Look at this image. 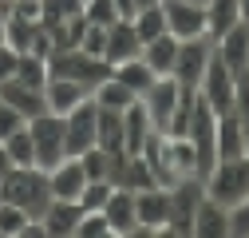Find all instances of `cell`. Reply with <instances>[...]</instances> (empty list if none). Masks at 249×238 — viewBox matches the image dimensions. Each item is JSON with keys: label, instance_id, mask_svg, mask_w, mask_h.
Listing matches in <instances>:
<instances>
[{"label": "cell", "instance_id": "ac0fdd59", "mask_svg": "<svg viewBox=\"0 0 249 238\" xmlns=\"http://www.w3.org/2000/svg\"><path fill=\"white\" fill-rule=\"evenodd\" d=\"M79 218H83V206H79V202H68V198H52L48 211L40 215L48 238H75Z\"/></svg>", "mask_w": 249, "mask_h": 238}, {"label": "cell", "instance_id": "83f0119b", "mask_svg": "<svg viewBox=\"0 0 249 238\" xmlns=\"http://www.w3.org/2000/svg\"><path fill=\"white\" fill-rule=\"evenodd\" d=\"M36 28H40V20H28V16H20V12H8V16H4V44H8L12 52H28V48H32Z\"/></svg>", "mask_w": 249, "mask_h": 238}, {"label": "cell", "instance_id": "8fae6325", "mask_svg": "<svg viewBox=\"0 0 249 238\" xmlns=\"http://www.w3.org/2000/svg\"><path fill=\"white\" fill-rule=\"evenodd\" d=\"M162 12H166V32L178 40H194V36H210V24H206V8L190 4V0H162Z\"/></svg>", "mask_w": 249, "mask_h": 238}, {"label": "cell", "instance_id": "cb8c5ba5", "mask_svg": "<svg viewBox=\"0 0 249 238\" xmlns=\"http://www.w3.org/2000/svg\"><path fill=\"white\" fill-rule=\"evenodd\" d=\"M142 60L150 64V72H154V76H170V72H174V60H178V36L162 32L159 40L142 44Z\"/></svg>", "mask_w": 249, "mask_h": 238}, {"label": "cell", "instance_id": "836d02e7", "mask_svg": "<svg viewBox=\"0 0 249 238\" xmlns=\"http://www.w3.org/2000/svg\"><path fill=\"white\" fill-rule=\"evenodd\" d=\"M83 20H87V24H99V28H111V24L123 20V16H119V8H115V0H83Z\"/></svg>", "mask_w": 249, "mask_h": 238}, {"label": "cell", "instance_id": "b9f144b4", "mask_svg": "<svg viewBox=\"0 0 249 238\" xmlns=\"http://www.w3.org/2000/svg\"><path fill=\"white\" fill-rule=\"evenodd\" d=\"M8 171H12V159H8V151H4V143H0V183H4Z\"/></svg>", "mask_w": 249, "mask_h": 238}, {"label": "cell", "instance_id": "4316f807", "mask_svg": "<svg viewBox=\"0 0 249 238\" xmlns=\"http://www.w3.org/2000/svg\"><path fill=\"white\" fill-rule=\"evenodd\" d=\"M241 20V8H237V0H210L206 4V24H210V40L217 36H226L230 28Z\"/></svg>", "mask_w": 249, "mask_h": 238}, {"label": "cell", "instance_id": "ab89813d", "mask_svg": "<svg viewBox=\"0 0 249 238\" xmlns=\"http://www.w3.org/2000/svg\"><path fill=\"white\" fill-rule=\"evenodd\" d=\"M16 60H20V52H12L8 44H0V83L16 76Z\"/></svg>", "mask_w": 249, "mask_h": 238}, {"label": "cell", "instance_id": "7a4b0ae2", "mask_svg": "<svg viewBox=\"0 0 249 238\" xmlns=\"http://www.w3.org/2000/svg\"><path fill=\"white\" fill-rule=\"evenodd\" d=\"M0 198H8L16 206H24L32 218H40L52 202V187H48V171L40 167H12L0 183Z\"/></svg>", "mask_w": 249, "mask_h": 238}, {"label": "cell", "instance_id": "5b68a950", "mask_svg": "<svg viewBox=\"0 0 249 238\" xmlns=\"http://www.w3.org/2000/svg\"><path fill=\"white\" fill-rule=\"evenodd\" d=\"M198 96L217 111V115H226L237 107V76L230 72V64L217 52H210V64L202 72V83H198Z\"/></svg>", "mask_w": 249, "mask_h": 238}, {"label": "cell", "instance_id": "9c48e42d", "mask_svg": "<svg viewBox=\"0 0 249 238\" xmlns=\"http://www.w3.org/2000/svg\"><path fill=\"white\" fill-rule=\"evenodd\" d=\"M139 99H142V107H146L150 119H154V131H166V127H170V115H174V107H178V99H182V83H178L174 76H159Z\"/></svg>", "mask_w": 249, "mask_h": 238}, {"label": "cell", "instance_id": "7402d4cb", "mask_svg": "<svg viewBox=\"0 0 249 238\" xmlns=\"http://www.w3.org/2000/svg\"><path fill=\"white\" fill-rule=\"evenodd\" d=\"M194 234L198 238H230V211L213 198H202L194 211Z\"/></svg>", "mask_w": 249, "mask_h": 238}, {"label": "cell", "instance_id": "9a60e30c", "mask_svg": "<svg viewBox=\"0 0 249 238\" xmlns=\"http://www.w3.org/2000/svg\"><path fill=\"white\" fill-rule=\"evenodd\" d=\"M213 151H217V159H245V123H241L237 107L226 111V115H217Z\"/></svg>", "mask_w": 249, "mask_h": 238}, {"label": "cell", "instance_id": "f546056e", "mask_svg": "<svg viewBox=\"0 0 249 238\" xmlns=\"http://www.w3.org/2000/svg\"><path fill=\"white\" fill-rule=\"evenodd\" d=\"M0 143H4L12 167H36V147H32V131H28V123L20 131H12L8 139H0Z\"/></svg>", "mask_w": 249, "mask_h": 238}, {"label": "cell", "instance_id": "e575fe53", "mask_svg": "<svg viewBox=\"0 0 249 238\" xmlns=\"http://www.w3.org/2000/svg\"><path fill=\"white\" fill-rule=\"evenodd\" d=\"M40 24H59L75 12H83V0H40Z\"/></svg>", "mask_w": 249, "mask_h": 238}, {"label": "cell", "instance_id": "7c38bea8", "mask_svg": "<svg viewBox=\"0 0 249 238\" xmlns=\"http://www.w3.org/2000/svg\"><path fill=\"white\" fill-rule=\"evenodd\" d=\"M213 52L230 64V72H233L237 79H245V76H249V24L237 20L226 36L213 40Z\"/></svg>", "mask_w": 249, "mask_h": 238}, {"label": "cell", "instance_id": "30bf717a", "mask_svg": "<svg viewBox=\"0 0 249 238\" xmlns=\"http://www.w3.org/2000/svg\"><path fill=\"white\" fill-rule=\"evenodd\" d=\"M95 99H83L79 107H71L64 115V151L68 155H83L87 147H95Z\"/></svg>", "mask_w": 249, "mask_h": 238}, {"label": "cell", "instance_id": "44dd1931", "mask_svg": "<svg viewBox=\"0 0 249 238\" xmlns=\"http://www.w3.org/2000/svg\"><path fill=\"white\" fill-rule=\"evenodd\" d=\"M154 135V119L142 107V99H135L127 111H123V139H127V155H142L146 139Z\"/></svg>", "mask_w": 249, "mask_h": 238}, {"label": "cell", "instance_id": "7bdbcfd3", "mask_svg": "<svg viewBox=\"0 0 249 238\" xmlns=\"http://www.w3.org/2000/svg\"><path fill=\"white\" fill-rule=\"evenodd\" d=\"M146 4H159V0H135V12H139V8H146Z\"/></svg>", "mask_w": 249, "mask_h": 238}, {"label": "cell", "instance_id": "ffe728a7", "mask_svg": "<svg viewBox=\"0 0 249 238\" xmlns=\"http://www.w3.org/2000/svg\"><path fill=\"white\" fill-rule=\"evenodd\" d=\"M103 215L111 222V238H127L135 230V222H139V215H135V191L115 187L111 198H107V206H103Z\"/></svg>", "mask_w": 249, "mask_h": 238}, {"label": "cell", "instance_id": "6da1fadb", "mask_svg": "<svg viewBox=\"0 0 249 238\" xmlns=\"http://www.w3.org/2000/svg\"><path fill=\"white\" fill-rule=\"evenodd\" d=\"M142 159L150 167L154 187L174 191L178 183L198 175V155H194V143L186 135H166V131H154L142 147Z\"/></svg>", "mask_w": 249, "mask_h": 238}, {"label": "cell", "instance_id": "d590c367", "mask_svg": "<svg viewBox=\"0 0 249 238\" xmlns=\"http://www.w3.org/2000/svg\"><path fill=\"white\" fill-rule=\"evenodd\" d=\"M75 238H111V222L103 211H83L79 226H75Z\"/></svg>", "mask_w": 249, "mask_h": 238}, {"label": "cell", "instance_id": "5bb4252c", "mask_svg": "<svg viewBox=\"0 0 249 238\" xmlns=\"http://www.w3.org/2000/svg\"><path fill=\"white\" fill-rule=\"evenodd\" d=\"M48 187H52V198H68V202H79L83 187H87V171L75 155H68L59 167L48 171Z\"/></svg>", "mask_w": 249, "mask_h": 238}, {"label": "cell", "instance_id": "d6986e66", "mask_svg": "<svg viewBox=\"0 0 249 238\" xmlns=\"http://www.w3.org/2000/svg\"><path fill=\"white\" fill-rule=\"evenodd\" d=\"M0 99H4V103H12L24 119H36V115H44V111H48L44 87H28V83H20L16 76L0 83Z\"/></svg>", "mask_w": 249, "mask_h": 238}, {"label": "cell", "instance_id": "ba28073f", "mask_svg": "<svg viewBox=\"0 0 249 238\" xmlns=\"http://www.w3.org/2000/svg\"><path fill=\"white\" fill-rule=\"evenodd\" d=\"M210 52H213V40L210 36H194V40H178V60H174V79L182 87H190V92H198L202 83V72L210 64Z\"/></svg>", "mask_w": 249, "mask_h": 238}, {"label": "cell", "instance_id": "3957f363", "mask_svg": "<svg viewBox=\"0 0 249 238\" xmlns=\"http://www.w3.org/2000/svg\"><path fill=\"white\" fill-rule=\"evenodd\" d=\"M202 191L206 198H213L217 206H230L241 202L249 195V159H217L210 167V175L202 178Z\"/></svg>", "mask_w": 249, "mask_h": 238}, {"label": "cell", "instance_id": "4fadbf2b", "mask_svg": "<svg viewBox=\"0 0 249 238\" xmlns=\"http://www.w3.org/2000/svg\"><path fill=\"white\" fill-rule=\"evenodd\" d=\"M135 215H139L142 226H150L154 234L162 238L166 218H170V191H162V187H142V191H135Z\"/></svg>", "mask_w": 249, "mask_h": 238}, {"label": "cell", "instance_id": "f6af8a7d", "mask_svg": "<svg viewBox=\"0 0 249 238\" xmlns=\"http://www.w3.org/2000/svg\"><path fill=\"white\" fill-rule=\"evenodd\" d=\"M190 4H202V8H206V4H210V0H190Z\"/></svg>", "mask_w": 249, "mask_h": 238}, {"label": "cell", "instance_id": "603a6c76", "mask_svg": "<svg viewBox=\"0 0 249 238\" xmlns=\"http://www.w3.org/2000/svg\"><path fill=\"white\" fill-rule=\"evenodd\" d=\"M95 143L103 147V151H127V139H123V111H111V107L95 111Z\"/></svg>", "mask_w": 249, "mask_h": 238}, {"label": "cell", "instance_id": "8992f818", "mask_svg": "<svg viewBox=\"0 0 249 238\" xmlns=\"http://www.w3.org/2000/svg\"><path fill=\"white\" fill-rule=\"evenodd\" d=\"M28 131H32V147H36V167L40 171H52L68 159L64 151V115H36V119H28Z\"/></svg>", "mask_w": 249, "mask_h": 238}, {"label": "cell", "instance_id": "74e56055", "mask_svg": "<svg viewBox=\"0 0 249 238\" xmlns=\"http://www.w3.org/2000/svg\"><path fill=\"white\" fill-rule=\"evenodd\" d=\"M79 48H83L87 56H103V48H107V28L87 24V28H83V36H79Z\"/></svg>", "mask_w": 249, "mask_h": 238}, {"label": "cell", "instance_id": "d4e9b609", "mask_svg": "<svg viewBox=\"0 0 249 238\" xmlns=\"http://www.w3.org/2000/svg\"><path fill=\"white\" fill-rule=\"evenodd\" d=\"M111 76H115L119 83H127L135 96H142L146 87H150L154 79H159V76L150 72V64H146L142 56H135V60H123V64H115V68H111Z\"/></svg>", "mask_w": 249, "mask_h": 238}, {"label": "cell", "instance_id": "ee69618b", "mask_svg": "<svg viewBox=\"0 0 249 238\" xmlns=\"http://www.w3.org/2000/svg\"><path fill=\"white\" fill-rule=\"evenodd\" d=\"M0 44H4V12H0Z\"/></svg>", "mask_w": 249, "mask_h": 238}, {"label": "cell", "instance_id": "4dcf8cb0", "mask_svg": "<svg viewBox=\"0 0 249 238\" xmlns=\"http://www.w3.org/2000/svg\"><path fill=\"white\" fill-rule=\"evenodd\" d=\"M16 79L28 83V87H44V83H48V60L36 56V52H20V60H16Z\"/></svg>", "mask_w": 249, "mask_h": 238}, {"label": "cell", "instance_id": "8d00e7d4", "mask_svg": "<svg viewBox=\"0 0 249 238\" xmlns=\"http://www.w3.org/2000/svg\"><path fill=\"white\" fill-rule=\"evenodd\" d=\"M230 238H249V195L230 206Z\"/></svg>", "mask_w": 249, "mask_h": 238}, {"label": "cell", "instance_id": "f35d334b", "mask_svg": "<svg viewBox=\"0 0 249 238\" xmlns=\"http://www.w3.org/2000/svg\"><path fill=\"white\" fill-rule=\"evenodd\" d=\"M24 123H28V119H24L12 103H4V99H0V139H8V135H12V131H20Z\"/></svg>", "mask_w": 249, "mask_h": 238}, {"label": "cell", "instance_id": "52a82bcc", "mask_svg": "<svg viewBox=\"0 0 249 238\" xmlns=\"http://www.w3.org/2000/svg\"><path fill=\"white\" fill-rule=\"evenodd\" d=\"M202 198H206V191H202V178H198V175L186 178V183H178V187L170 191V218H166L162 238H170V234H178V238L194 234V211H198Z\"/></svg>", "mask_w": 249, "mask_h": 238}, {"label": "cell", "instance_id": "277c9868", "mask_svg": "<svg viewBox=\"0 0 249 238\" xmlns=\"http://www.w3.org/2000/svg\"><path fill=\"white\" fill-rule=\"evenodd\" d=\"M59 76V79H79L95 92V83L111 76V64L103 56H87L83 48H55L48 56V79Z\"/></svg>", "mask_w": 249, "mask_h": 238}, {"label": "cell", "instance_id": "484cf974", "mask_svg": "<svg viewBox=\"0 0 249 238\" xmlns=\"http://www.w3.org/2000/svg\"><path fill=\"white\" fill-rule=\"evenodd\" d=\"M91 99H95L99 107H111V111H127V107H131V103H135L139 96L131 92L127 83H119L115 76H107V79H99V83H95V92H91Z\"/></svg>", "mask_w": 249, "mask_h": 238}, {"label": "cell", "instance_id": "1f68e13d", "mask_svg": "<svg viewBox=\"0 0 249 238\" xmlns=\"http://www.w3.org/2000/svg\"><path fill=\"white\" fill-rule=\"evenodd\" d=\"M28 222H32V215H28L24 206H16V202H8V198H0V238H20Z\"/></svg>", "mask_w": 249, "mask_h": 238}, {"label": "cell", "instance_id": "f1b7e54d", "mask_svg": "<svg viewBox=\"0 0 249 238\" xmlns=\"http://www.w3.org/2000/svg\"><path fill=\"white\" fill-rule=\"evenodd\" d=\"M131 24H135V32H139V40H142V44L159 40V36L166 32V12H162V0H159V4L139 8V12L131 16Z\"/></svg>", "mask_w": 249, "mask_h": 238}, {"label": "cell", "instance_id": "e0dca14e", "mask_svg": "<svg viewBox=\"0 0 249 238\" xmlns=\"http://www.w3.org/2000/svg\"><path fill=\"white\" fill-rule=\"evenodd\" d=\"M44 99H48V111H52V115H68L71 107H79L83 99H91V87L79 83V79H59V76H52V79L44 83Z\"/></svg>", "mask_w": 249, "mask_h": 238}, {"label": "cell", "instance_id": "60d3db41", "mask_svg": "<svg viewBox=\"0 0 249 238\" xmlns=\"http://www.w3.org/2000/svg\"><path fill=\"white\" fill-rule=\"evenodd\" d=\"M115 8H119L123 20H131V16H135V0H115Z\"/></svg>", "mask_w": 249, "mask_h": 238}, {"label": "cell", "instance_id": "d6a6232c", "mask_svg": "<svg viewBox=\"0 0 249 238\" xmlns=\"http://www.w3.org/2000/svg\"><path fill=\"white\" fill-rule=\"evenodd\" d=\"M111 191H115L111 178H87V187L79 195V206H83V211H103L107 198H111Z\"/></svg>", "mask_w": 249, "mask_h": 238}, {"label": "cell", "instance_id": "2e32d148", "mask_svg": "<svg viewBox=\"0 0 249 238\" xmlns=\"http://www.w3.org/2000/svg\"><path fill=\"white\" fill-rule=\"evenodd\" d=\"M135 56H142V40H139V32H135V24H131V20H115V24L107 28L103 60L115 68V64H123V60H135Z\"/></svg>", "mask_w": 249, "mask_h": 238}]
</instances>
